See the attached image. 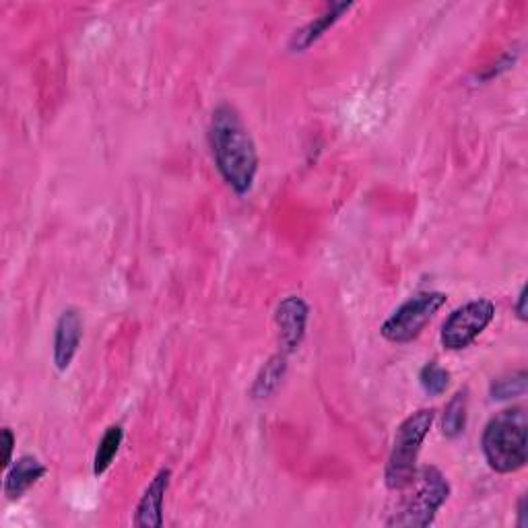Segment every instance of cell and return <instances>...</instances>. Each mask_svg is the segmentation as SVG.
Returning <instances> with one entry per match:
<instances>
[{
  "label": "cell",
  "mask_w": 528,
  "mask_h": 528,
  "mask_svg": "<svg viewBox=\"0 0 528 528\" xmlns=\"http://www.w3.org/2000/svg\"><path fill=\"white\" fill-rule=\"evenodd\" d=\"M209 143L223 182L238 196L252 190L258 174V151L240 112L221 104L209 124Z\"/></svg>",
  "instance_id": "1"
},
{
  "label": "cell",
  "mask_w": 528,
  "mask_h": 528,
  "mask_svg": "<svg viewBox=\"0 0 528 528\" xmlns=\"http://www.w3.org/2000/svg\"><path fill=\"white\" fill-rule=\"evenodd\" d=\"M526 413L522 407L495 415L483 429L481 448L487 465L500 475L520 471L528 460Z\"/></svg>",
  "instance_id": "2"
},
{
  "label": "cell",
  "mask_w": 528,
  "mask_h": 528,
  "mask_svg": "<svg viewBox=\"0 0 528 528\" xmlns=\"http://www.w3.org/2000/svg\"><path fill=\"white\" fill-rule=\"evenodd\" d=\"M436 419L434 409H419L409 415L396 429L394 444L386 462V487L392 491L407 489L417 475V458L421 444L425 442L429 429Z\"/></svg>",
  "instance_id": "3"
},
{
  "label": "cell",
  "mask_w": 528,
  "mask_h": 528,
  "mask_svg": "<svg viewBox=\"0 0 528 528\" xmlns=\"http://www.w3.org/2000/svg\"><path fill=\"white\" fill-rule=\"evenodd\" d=\"M411 485L415 487L413 493L403 502L401 510L394 512L386 526L425 528L434 522L438 510L450 498V483L434 465L421 467Z\"/></svg>",
  "instance_id": "4"
},
{
  "label": "cell",
  "mask_w": 528,
  "mask_h": 528,
  "mask_svg": "<svg viewBox=\"0 0 528 528\" xmlns=\"http://www.w3.org/2000/svg\"><path fill=\"white\" fill-rule=\"evenodd\" d=\"M446 300L448 297L442 291L415 293L386 318L380 328V335L396 345L415 341L423 333V328L438 314V310L446 304Z\"/></svg>",
  "instance_id": "5"
},
{
  "label": "cell",
  "mask_w": 528,
  "mask_h": 528,
  "mask_svg": "<svg viewBox=\"0 0 528 528\" xmlns=\"http://www.w3.org/2000/svg\"><path fill=\"white\" fill-rule=\"evenodd\" d=\"M495 316V304L491 300H473L456 308L442 324L440 341L448 351H462L477 341L483 330Z\"/></svg>",
  "instance_id": "6"
},
{
  "label": "cell",
  "mask_w": 528,
  "mask_h": 528,
  "mask_svg": "<svg viewBox=\"0 0 528 528\" xmlns=\"http://www.w3.org/2000/svg\"><path fill=\"white\" fill-rule=\"evenodd\" d=\"M308 314L310 308L308 304L297 295H289L279 304L277 308V326H279V341H281V351L285 355L293 353L300 347L306 326H308Z\"/></svg>",
  "instance_id": "7"
},
{
  "label": "cell",
  "mask_w": 528,
  "mask_h": 528,
  "mask_svg": "<svg viewBox=\"0 0 528 528\" xmlns=\"http://www.w3.org/2000/svg\"><path fill=\"white\" fill-rule=\"evenodd\" d=\"M83 339V318L79 310H64L54 328V363L60 372L71 368Z\"/></svg>",
  "instance_id": "8"
},
{
  "label": "cell",
  "mask_w": 528,
  "mask_h": 528,
  "mask_svg": "<svg viewBox=\"0 0 528 528\" xmlns=\"http://www.w3.org/2000/svg\"><path fill=\"white\" fill-rule=\"evenodd\" d=\"M172 479L170 469H161L151 483L147 485L145 493L141 495V500L135 510V526L139 528H161L163 526V502L165 493H168Z\"/></svg>",
  "instance_id": "9"
},
{
  "label": "cell",
  "mask_w": 528,
  "mask_h": 528,
  "mask_svg": "<svg viewBox=\"0 0 528 528\" xmlns=\"http://www.w3.org/2000/svg\"><path fill=\"white\" fill-rule=\"evenodd\" d=\"M46 475V467L36 456H21L9 467L7 479H5V495L7 500L17 502L23 495L36 485Z\"/></svg>",
  "instance_id": "10"
},
{
  "label": "cell",
  "mask_w": 528,
  "mask_h": 528,
  "mask_svg": "<svg viewBox=\"0 0 528 528\" xmlns=\"http://www.w3.org/2000/svg\"><path fill=\"white\" fill-rule=\"evenodd\" d=\"M351 7H353L351 3H333V5H328L326 11L320 17H316L304 29H300V31L295 33L291 44H289L291 50L293 52H304L306 48H310L314 42H318L324 36V31L328 27H333L341 19V15L345 11H349Z\"/></svg>",
  "instance_id": "11"
},
{
  "label": "cell",
  "mask_w": 528,
  "mask_h": 528,
  "mask_svg": "<svg viewBox=\"0 0 528 528\" xmlns=\"http://www.w3.org/2000/svg\"><path fill=\"white\" fill-rule=\"evenodd\" d=\"M285 370H287V355L283 351H279L277 355H273L267 363H264V368L260 370V374L252 386L254 399H267V396H271L277 390V386L281 384Z\"/></svg>",
  "instance_id": "12"
},
{
  "label": "cell",
  "mask_w": 528,
  "mask_h": 528,
  "mask_svg": "<svg viewBox=\"0 0 528 528\" xmlns=\"http://www.w3.org/2000/svg\"><path fill=\"white\" fill-rule=\"evenodd\" d=\"M467 388L465 390H458L450 403L444 409V417H442V432L446 438L454 440L458 438L462 432H465L467 427V411H469V396H467Z\"/></svg>",
  "instance_id": "13"
},
{
  "label": "cell",
  "mask_w": 528,
  "mask_h": 528,
  "mask_svg": "<svg viewBox=\"0 0 528 528\" xmlns=\"http://www.w3.org/2000/svg\"><path fill=\"white\" fill-rule=\"evenodd\" d=\"M122 440H124V429L120 425H110L106 429V434L102 436V440H99L95 456H93V475L95 477H102L110 469V465L114 462V458L122 446Z\"/></svg>",
  "instance_id": "14"
},
{
  "label": "cell",
  "mask_w": 528,
  "mask_h": 528,
  "mask_svg": "<svg viewBox=\"0 0 528 528\" xmlns=\"http://www.w3.org/2000/svg\"><path fill=\"white\" fill-rule=\"evenodd\" d=\"M526 380H528V374L524 370L493 380L491 388H489L491 399L493 401H508V399H514V396H522L526 392Z\"/></svg>",
  "instance_id": "15"
},
{
  "label": "cell",
  "mask_w": 528,
  "mask_h": 528,
  "mask_svg": "<svg viewBox=\"0 0 528 528\" xmlns=\"http://www.w3.org/2000/svg\"><path fill=\"white\" fill-rule=\"evenodd\" d=\"M419 384L427 394L440 396L450 384V372L444 370L438 361H429L419 372Z\"/></svg>",
  "instance_id": "16"
},
{
  "label": "cell",
  "mask_w": 528,
  "mask_h": 528,
  "mask_svg": "<svg viewBox=\"0 0 528 528\" xmlns=\"http://www.w3.org/2000/svg\"><path fill=\"white\" fill-rule=\"evenodd\" d=\"M3 440H5V458H3V469H9L13 462V448H15V436L9 427L3 429Z\"/></svg>",
  "instance_id": "17"
},
{
  "label": "cell",
  "mask_w": 528,
  "mask_h": 528,
  "mask_svg": "<svg viewBox=\"0 0 528 528\" xmlns=\"http://www.w3.org/2000/svg\"><path fill=\"white\" fill-rule=\"evenodd\" d=\"M528 526V512H526V495H522L518 502V528Z\"/></svg>",
  "instance_id": "18"
},
{
  "label": "cell",
  "mask_w": 528,
  "mask_h": 528,
  "mask_svg": "<svg viewBox=\"0 0 528 528\" xmlns=\"http://www.w3.org/2000/svg\"><path fill=\"white\" fill-rule=\"evenodd\" d=\"M524 302H526V291L520 289L518 293V302H516V314H518V320H526V310H524Z\"/></svg>",
  "instance_id": "19"
}]
</instances>
